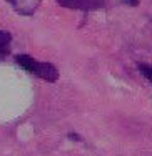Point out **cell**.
<instances>
[{
    "label": "cell",
    "instance_id": "1",
    "mask_svg": "<svg viewBox=\"0 0 152 156\" xmlns=\"http://www.w3.org/2000/svg\"><path fill=\"white\" fill-rule=\"evenodd\" d=\"M15 62L18 63V66H22L24 70H27L28 73L39 76L40 80H45V81H55L59 78V70L55 68L52 63H44L35 60L34 57L30 55H17Z\"/></svg>",
    "mask_w": 152,
    "mask_h": 156
},
{
    "label": "cell",
    "instance_id": "2",
    "mask_svg": "<svg viewBox=\"0 0 152 156\" xmlns=\"http://www.w3.org/2000/svg\"><path fill=\"white\" fill-rule=\"evenodd\" d=\"M109 0H57L59 5L72 10H82V12H92V10L104 9Z\"/></svg>",
    "mask_w": 152,
    "mask_h": 156
},
{
    "label": "cell",
    "instance_id": "3",
    "mask_svg": "<svg viewBox=\"0 0 152 156\" xmlns=\"http://www.w3.org/2000/svg\"><path fill=\"white\" fill-rule=\"evenodd\" d=\"M10 43H12V37L9 32L0 30V58L7 57L10 53Z\"/></svg>",
    "mask_w": 152,
    "mask_h": 156
},
{
    "label": "cell",
    "instance_id": "4",
    "mask_svg": "<svg viewBox=\"0 0 152 156\" xmlns=\"http://www.w3.org/2000/svg\"><path fill=\"white\" fill-rule=\"evenodd\" d=\"M139 70L144 76L152 83V65H147V63H139Z\"/></svg>",
    "mask_w": 152,
    "mask_h": 156
},
{
    "label": "cell",
    "instance_id": "5",
    "mask_svg": "<svg viewBox=\"0 0 152 156\" xmlns=\"http://www.w3.org/2000/svg\"><path fill=\"white\" fill-rule=\"evenodd\" d=\"M122 3H125L129 7H137L139 5V0H122Z\"/></svg>",
    "mask_w": 152,
    "mask_h": 156
}]
</instances>
